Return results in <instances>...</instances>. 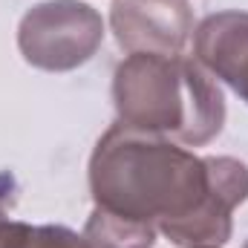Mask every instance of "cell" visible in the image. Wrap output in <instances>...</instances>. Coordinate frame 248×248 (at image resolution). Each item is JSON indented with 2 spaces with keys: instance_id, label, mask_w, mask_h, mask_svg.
<instances>
[{
  "instance_id": "6da1fadb",
  "label": "cell",
  "mask_w": 248,
  "mask_h": 248,
  "mask_svg": "<svg viewBox=\"0 0 248 248\" xmlns=\"http://www.w3.org/2000/svg\"><path fill=\"white\" fill-rule=\"evenodd\" d=\"M90 190L98 208L159 231L205 199L208 165L168 136L113 124L90 156Z\"/></svg>"
},
{
  "instance_id": "7a4b0ae2",
  "label": "cell",
  "mask_w": 248,
  "mask_h": 248,
  "mask_svg": "<svg viewBox=\"0 0 248 248\" xmlns=\"http://www.w3.org/2000/svg\"><path fill=\"white\" fill-rule=\"evenodd\" d=\"M119 124L202 147L225 124V98L217 78L187 55H127L113 78Z\"/></svg>"
},
{
  "instance_id": "3957f363",
  "label": "cell",
  "mask_w": 248,
  "mask_h": 248,
  "mask_svg": "<svg viewBox=\"0 0 248 248\" xmlns=\"http://www.w3.org/2000/svg\"><path fill=\"white\" fill-rule=\"evenodd\" d=\"M104 41L101 15L84 0H49L32 6L17 26V49L23 61L46 69L69 72L90 61Z\"/></svg>"
},
{
  "instance_id": "277c9868",
  "label": "cell",
  "mask_w": 248,
  "mask_h": 248,
  "mask_svg": "<svg viewBox=\"0 0 248 248\" xmlns=\"http://www.w3.org/2000/svg\"><path fill=\"white\" fill-rule=\"evenodd\" d=\"M208 193L176 222L159 228L179 248H225L234 231V211L248 199V165L234 156H205Z\"/></svg>"
},
{
  "instance_id": "5b68a950",
  "label": "cell",
  "mask_w": 248,
  "mask_h": 248,
  "mask_svg": "<svg viewBox=\"0 0 248 248\" xmlns=\"http://www.w3.org/2000/svg\"><path fill=\"white\" fill-rule=\"evenodd\" d=\"M110 26L127 55H182L193 35V17L185 0H116Z\"/></svg>"
},
{
  "instance_id": "8992f818",
  "label": "cell",
  "mask_w": 248,
  "mask_h": 248,
  "mask_svg": "<svg viewBox=\"0 0 248 248\" xmlns=\"http://www.w3.org/2000/svg\"><path fill=\"white\" fill-rule=\"evenodd\" d=\"M193 58L248 104V12L208 15L193 29Z\"/></svg>"
},
{
  "instance_id": "52a82bcc",
  "label": "cell",
  "mask_w": 248,
  "mask_h": 248,
  "mask_svg": "<svg viewBox=\"0 0 248 248\" xmlns=\"http://www.w3.org/2000/svg\"><path fill=\"white\" fill-rule=\"evenodd\" d=\"M156 225L127 219L122 214H113L107 208H93L87 225H84V240L90 248H153L156 246Z\"/></svg>"
},
{
  "instance_id": "ba28073f",
  "label": "cell",
  "mask_w": 248,
  "mask_h": 248,
  "mask_svg": "<svg viewBox=\"0 0 248 248\" xmlns=\"http://www.w3.org/2000/svg\"><path fill=\"white\" fill-rule=\"evenodd\" d=\"M0 248H90L84 234H75L63 225H29V222H9L6 240Z\"/></svg>"
},
{
  "instance_id": "9c48e42d",
  "label": "cell",
  "mask_w": 248,
  "mask_h": 248,
  "mask_svg": "<svg viewBox=\"0 0 248 248\" xmlns=\"http://www.w3.org/2000/svg\"><path fill=\"white\" fill-rule=\"evenodd\" d=\"M15 193H17V182L9 170H0V246L6 240V231H9V211L15 205Z\"/></svg>"
},
{
  "instance_id": "30bf717a",
  "label": "cell",
  "mask_w": 248,
  "mask_h": 248,
  "mask_svg": "<svg viewBox=\"0 0 248 248\" xmlns=\"http://www.w3.org/2000/svg\"><path fill=\"white\" fill-rule=\"evenodd\" d=\"M243 248H248V240H246V246H243Z\"/></svg>"
}]
</instances>
